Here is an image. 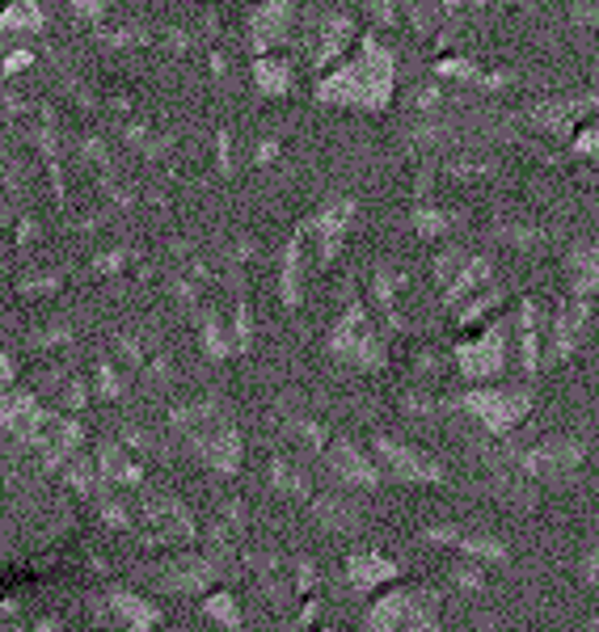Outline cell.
I'll use <instances>...</instances> for the list:
<instances>
[{"label": "cell", "instance_id": "cell-1", "mask_svg": "<svg viewBox=\"0 0 599 632\" xmlns=\"http://www.w3.org/2000/svg\"><path fill=\"white\" fill-rule=\"evenodd\" d=\"M393 89H397L393 51L384 42H376V38H363L359 51L343 68L321 76L316 97L330 101V106H350V110H384L393 101Z\"/></svg>", "mask_w": 599, "mask_h": 632}, {"label": "cell", "instance_id": "cell-2", "mask_svg": "<svg viewBox=\"0 0 599 632\" xmlns=\"http://www.w3.org/2000/svg\"><path fill=\"white\" fill-rule=\"evenodd\" d=\"M330 350L343 363H355L363 372H384V363H388L384 338H380V329L372 325V316H368L363 304H350L347 313H343V320L330 333Z\"/></svg>", "mask_w": 599, "mask_h": 632}, {"label": "cell", "instance_id": "cell-3", "mask_svg": "<svg viewBox=\"0 0 599 632\" xmlns=\"http://www.w3.org/2000/svg\"><path fill=\"white\" fill-rule=\"evenodd\" d=\"M456 410L477 417L490 435H511L532 413V388H474L456 397Z\"/></svg>", "mask_w": 599, "mask_h": 632}, {"label": "cell", "instance_id": "cell-4", "mask_svg": "<svg viewBox=\"0 0 599 632\" xmlns=\"http://www.w3.org/2000/svg\"><path fill=\"white\" fill-rule=\"evenodd\" d=\"M599 114V89H583V94H566V97H544L537 106H528L519 119L532 126L537 135H549V139H570L587 119Z\"/></svg>", "mask_w": 599, "mask_h": 632}, {"label": "cell", "instance_id": "cell-5", "mask_svg": "<svg viewBox=\"0 0 599 632\" xmlns=\"http://www.w3.org/2000/svg\"><path fill=\"white\" fill-rule=\"evenodd\" d=\"M583 460H587V447H583V439H570V435H553V439L519 451V469H524V476L544 481V485L570 481V476L583 469Z\"/></svg>", "mask_w": 599, "mask_h": 632}, {"label": "cell", "instance_id": "cell-6", "mask_svg": "<svg viewBox=\"0 0 599 632\" xmlns=\"http://www.w3.org/2000/svg\"><path fill=\"white\" fill-rule=\"evenodd\" d=\"M587 329H591V300L566 295L549 320V333H544V367L570 363L587 342Z\"/></svg>", "mask_w": 599, "mask_h": 632}, {"label": "cell", "instance_id": "cell-7", "mask_svg": "<svg viewBox=\"0 0 599 632\" xmlns=\"http://www.w3.org/2000/svg\"><path fill=\"white\" fill-rule=\"evenodd\" d=\"M506 333H511V320H494L486 333H477L469 342L456 347V367L460 376L481 384V379H499L506 372Z\"/></svg>", "mask_w": 599, "mask_h": 632}, {"label": "cell", "instance_id": "cell-8", "mask_svg": "<svg viewBox=\"0 0 599 632\" xmlns=\"http://www.w3.org/2000/svg\"><path fill=\"white\" fill-rule=\"evenodd\" d=\"M376 451L384 460V469L397 476V481H410V485H440L443 481V464L435 455H427L422 447H410V442H397L388 435L376 439Z\"/></svg>", "mask_w": 599, "mask_h": 632}, {"label": "cell", "instance_id": "cell-9", "mask_svg": "<svg viewBox=\"0 0 599 632\" xmlns=\"http://www.w3.org/2000/svg\"><path fill=\"white\" fill-rule=\"evenodd\" d=\"M515 338H519V372L532 379L544 367V313H540L537 300H519V313H515Z\"/></svg>", "mask_w": 599, "mask_h": 632}, {"label": "cell", "instance_id": "cell-10", "mask_svg": "<svg viewBox=\"0 0 599 632\" xmlns=\"http://www.w3.org/2000/svg\"><path fill=\"white\" fill-rule=\"evenodd\" d=\"M325 464H330V473L338 476L343 485H350V489H376L380 485L376 464H372L350 439L330 442V447H325Z\"/></svg>", "mask_w": 599, "mask_h": 632}, {"label": "cell", "instance_id": "cell-11", "mask_svg": "<svg viewBox=\"0 0 599 632\" xmlns=\"http://www.w3.org/2000/svg\"><path fill=\"white\" fill-rule=\"evenodd\" d=\"M562 275H566V291L578 300H596L599 295V241H578L566 250L562 262Z\"/></svg>", "mask_w": 599, "mask_h": 632}, {"label": "cell", "instance_id": "cell-12", "mask_svg": "<svg viewBox=\"0 0 599 632\" xmlns=\"http://www.w3.org/2000/svg\"><path fill=\"white\" fill-rule=\"evenodd\" d=\"M160 573V586L165 591H178V595H199V591H207L216 578H220V566L216 561H207V557H182V561H169Z\"/></svg>", "mask_w": 599, "mask_h": 632}, {"label": "cell", "instance_id": "cell-13", "mask_svg": "<svg viewBox=\"0 0 599 632\" xmlns=\"http://www.w3.org/2000/svg\"><path fill=\"white\" fill-rule=\"evenodd\" d=\"M422 539H427V544H440V548H460V552L477 557V561H506V557H511L503 539L474 536V532H460V527H427Z\"/></svg>", "mask_w": 599, "mask_h": 632}, {"label": "cell", "instance_id": "cell-14", "mask_svg": "<svg viewBox=\"0 0 599 632\" xmlns=\"http://www.w3.org/2000/svg\"><path fill=\"white\" fill-rule=\"evenodd\" d=\"M350 42H355V22L343 17V13H330V17H321V26L309 34V51H313V63L316 68H325V63H334L343 51H347Z\"/></svg>", "mask_w": 599, "mask_h": 632}, {"label": "cell", "instance_id": "cell-15", "mask_svg": "<svg viewBox=\"0 0 599 632\" xmlns=\"http://www.w3.org/2000/svg\"><path fill=\"white\" fill-rule=\"evenodd\" d=\"M347 573H350V586L359 595H368V591H376V586L397 578V561L384 557V552H350Z\"/></svg>", "mask_w": 599, "mask_h": 632}, {"label": "cell", "instance_id": "cell-16", "mask_svg": "<svg viewBox=\"0 0 599 632\" xmlns=\"http://www.w3.org/2000/svg\"><path fill=\"white\" fill-rule=\"evenodd\" d=\"M490 279H494V262H490L486 253H469V257H465V266H460V275H456L452 287L443 291V304H465L469 295L486 291Z\"/></svg>", "mask_w": 599, "mask_h": 632}, {"label": "cell", "instance_id": "cell-17", "mask_svg": "<svg viewBox=\"0 0 599 632\" xmlns=\"http://www.w3.org/2000/svg\"><path fill=\"white\" fill-rule=\"evenodd\" d=\"M291 17H296L291 0H266V4L253 13V47H275V42H284L287 31H291Z\"/></svg>", "mask_w": 599, "mask_h": 632}, {"label": "cell", "instance_id": "cell-18", "mask_svg": "<svg viewBox=\"0 0 599 632\" xmlns=\"http://www.w3.org/2000/svg\"><path fill=\"white\" fill-rule=\"evenodd\" d=\"M148 523H153V544H165V539H190L194 536V523H190L187 506L182 502H148Z\"/></svg>", "mask_w": 599, "mask_h": 632}, {"label": "cell", "instance_id": "cell-19", "mask_svg": "<svg viewBox=\"0 0 599 632\" xmlns=\"http://www.w3.org/2000/svg\"><path fill=\"white\" fill-rule=\"evenodd\" d=\"M440 76H452V81H465V85H477L481 94H503L515 85L511 72H490V68H477V63H465V60H440L435 68Z\"/></svg>", "mask_w": 599, "mask_h": 632}, {"label": "cell", "instance_id": "cell-20", "mask_svg": "<svg viewBox=\"0 0 599 632\" xmlns=\"http://www.w3.org/2000/svg\"><path fill=\"white\" fill-rule=\"evenodd\" d=\"M402 632H440V595L435 591H427V586L406 591Z\"/></svg>", "mask_w": 599, "mask_h": 632}, {"label": "cell", "instance_id": "cell-21", "mask_svg": "<svg viewBox=\"0 0 599 632\" xmlns=\"http://www.w3.org/2000/svg\"><path fill=\"white\" fill-rule=\"evenodd\" d=\"M110 611L127 624V632H153L160 624V607H153L148 599L140 595H110Z\"/></svg>", "mask_w": 599, "mask_h": 632}, {"label": "cell", "instance_id": "cell-22", "mask_svg": "<svg viewBox=\"0 0 599 632\" xmlns=\"http://www.w3.org/2000/svg\"><path fill=\"white\" fill-rule=\"evenodd\" d=\"M402 611H406V591H393V595L376 599V607H372L368 620H363V629L368 632H402Z\"/></svg>", "mask_w": 599, "mask_h": 632}, {"label": "cell", "instance_id": "cell-23", "mask_svg": "<svg viewBox=\"0 0 599 632\" xmlns=\"http://www.w3.org/2000/svg\"><path fill=\"white\" fill-rule=\"evenodd\" d=\"M313 514L330 527V532H355L359 527V510L347 498H316Z\"/></svg>", "mask_w": 599, "mask_h": 632}, {"label": "cell", "instance_id": "cell-24", "mask_svg": "<svg viewBox=\"0 0 599 632\" xmlns=\"http://www.w3.org/2000/svg\"><path fill=\"white\" fill-rule=\"evenodd\" d=\"M410 223L418 236H452V232L460 228V216H452V211H443V207H414Z\"/></svg>", "mask_w": 599, "mask_h": 632}, {"label": "cell", "instance_id": "cell-25", "mask_svg": "<svg viewBox=\"0 0 599 632\" xmlns=\"http://www.w3.org/2000/svg\"><path fill=\"white\" fill-rule=\"evenodd\" d=\"M101 476L119 481V485H140V464H131L123 451L110 442V447H101Z\"/></svg>", "mask_w": 599, "mask_h": 632}, {"label": "cell", "instance_id": "cell-26", "mask_svg": "<svg viewBox=\"0 0 599 632\" xmlns=\"http://www.w3.org/2000/svg\"><path fill=\"white\" fill-rule=\"evenodd\" d=\"M203 611H207V620H216V624H220V629H228V632L245 629V620H241V607H237V599H232V595H207Z\"/></svg>", "mask_w": 599, "mask_h": 632}, {"label": "cell", "instance_id": "cell-27", "mask_svg": "<svg viewBox=\"0 0 599 632\" xmlns=\"http://www.w3.org/2000/svg\"><path fill=\"white\" fill-rule=\"evenodd\" d=\"M257 89L271 97H284L291 89V68L284 60H262L257 63Z\"/></svg>", "mask_w": 599, "mask_h": 632}, {"label": "cell", "instance_id": "cell-28", "mask_svg": "<svg viewBox=\"0 0 599 632\" xmlns=\"http://www.w3.org/2000/svg\"><path fill=\"white\" fill-rule=\"evenodd\" d=\"M271 485H275L279 494H296V498H309V476L300 473L296 464H287V460H275V464H271Z\"/></svg>", "mask_w": 599, "mask_h": 632}, {"label": "cell", "instance_id": "cell-29", "mask_svg": "<svg viewBox=\"0 0 599 632\" xmlns=\"http://www.w3.org/2000/svg\"><path fill=\"white\" fill-rule=\"evenodd\" d=\"M503 295H506L503 287H490V291H477V295H469V300H465L469 308L460 313V325H465V329H474L481 316H490L499 304H503Z\"/></svg>", "mask_w": 599, "mask_h": 632}, {"label": "cell", "instance_id": "cell-30", "mask_svg": "<svg viewBox=\"0 0 599 632\" xmlns=\"http://www.w3.org/2000/svg\"><path fill=\"white\" fill-rule=\"evenodd\" d=\"M570 157L596 160V165H599V114H596V119H587V123H583L578 131H574V135H570Z\"/></svg>", "mask_w": 599, "mask_h": 632}, {"label": "cell", "instance_id": "cell-31", "mask_svg": "<svg viewBox=\"0 0 599 632\" xmlns=\"http://www.w3.org/2000/svg\"><path fill=\"white\" fill-rule=\"evenodd\" d=\"M499 241L515 245V250H537V245H544V232L528 228V223H506V228H499Z\"/></svg>", "mask_w": 599, "mask_h": 632}, {"label": "cell", "instance_id": "cell-32", "mask_svg": "<svg viewBox=\"0 0 599 632\" xmlns=\"http://www.w3.org/2000/svg\"><path fill=\"white\" fill-rule=\"evenodd\" d=\"M452 582L460 586V591H486V573H481V566H456L452 569Z\"/></svg>", "mask_w": 599, "mask_h": 632}, {"label": "cell", "instance_id": "cell-33", "mask_svg": "<svg viewBox=\"0 0 599 632\" xmlns=\"http://www.w3.org/2000/svg\"><path fill=\"white\" fill-rule=\"evenodd\" d=\"M296 435L304 439V447H313V451H325V430H321L316 422H309V417H300V422H296Z\"/></svg>", "mask_w": 599, "mask_h": 632}, {"label": "cell", "instance_id": "cell-34", "mask_svg": "<svg viewBox=\"0 0 599 632\" xmlns=\"http://www.w3.org/2000/svg\"><path fill=\"white\" fill-rule=\"evenodd\" d=\"M68 481H72L81 494H89V489H94V476H89V464H85V460H76V464L68 469Z\"/></svg>", "mask_w": 599, "mask_h": 632}, {"label": "cell", "instance_id": "cell-35", "mask_svg": "<svg viewBox=\"0 0 599 632\" xmlns=\"http://www.w3.org/2000/svg\"><path fill=\"white\" fill-rule=\"evenodd\" d=\"M101 519H106L110 527H131V514L123 510V502H106L101 506Z\"/></svg>", "mask_w": 599, "mask_h": 632}, {"label": "cell", "instance_id": "cell-36", "mask_svg": "<svg viewBox=\"0 0 599 632\" xmlns=\"http://www.w3.org/2000/svg\"><path fill=\"white\" fill-rule=\"evenodd\" d=\"M296 586H300V591H313L316 586V566L313 561H296Z\"/></svg>", "mask_w": 599, "mask_h": 632}, {"label": "cell", "instance_id": "cell-37", "mask_svg": "<svg viewBox=\"0 0 599 632\" xmlns=\"http://www.w3.org/2000/svg\"><path fill=\"white\" fill-rule=\"evenodd\" d=\"M583 573H587V586H591V591L599 595V544L591 548V552H587V566H583Z\"/></svg>", "mask_w": 599, "mask_h": 632}, {"label": "cell", "instance_id": "cell-38", "mask_svg": "<svg viewBox=\"0 0 599 632\" xmlns=\"http://www.w3.org/2000/svg\"><path fill=\"white\" fill-rule=\"evenodd\" d=\"M443 13H460V9H486V0H440Z\"/></svg>", "mask_w": 599, "mask_h": 632}, {"label": "cell", "instance_id": "cell-39", "mask_svg": "<svg viewBox=\"0 0 599 632\" xmlns=\"http://www.w3.org/2000/svg\"><path fill=\"white\" fill-rule=\"evenodd\" d=\"M101 392H106V397H119V379H115V372H110V367H101Z\"/></svg>", "mask_w": 599, "mask_h": 632}, {"label": "cell", "instance_id": "cell-40", "mask_svg": "<svg viewBox=\"0 0 599 632\" xmlns=\"http://www.w3.org/2000/svg\"><path fill=\"white\" fill-rule=\"evenodd\" d=\"M34 632H63V624L60 620H38V629Z\"/></svg>", "mask_w": 599, "mask_h": 632}, {"label": "cell", "instance_id": "cell-41", "mask_svg": "<svg viewBox=\"0 0 599 632\" xmlns=\"http://www.w3.org/2000/svg\"><path fill=\"white\" fill-rule=\"evenodd\" d=\"M300 620H304V624H313V620H316V603H309V607L300 611Z\"/></svg>", "mask_w": 599, "mask_h": 632}, {"label": "cell", "instance_id": "cell-42", "mask_svg": "<svg viewBox=\"0 0 599 632\" xmlns=\"http://www.w3.org/2000/svg\"><path fill=\"white\" fill-rule=\"evenodd\" d=\"M591 632H599V616H596V624H591Z\"/></svg>", "mask_w": 599, "mask_h": 632}, {"label": "cell", "instance_id": "cell-43", "mask_svg": "<svg viewBox=\"0 0 599 632\" xmlns=\"http://www.w3.org/2000/svg\"><path fill=\"white\" fill-rule=\"evenodd\" d=\"M4 632H17V629H4Z\"/></svg>", "mask_w": 599, "mask_h": 632}]
</instances>
